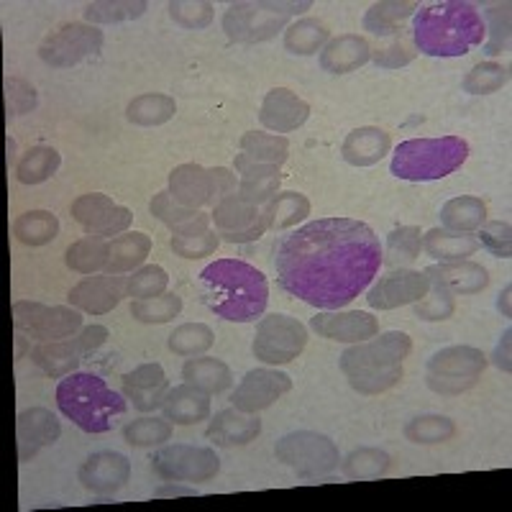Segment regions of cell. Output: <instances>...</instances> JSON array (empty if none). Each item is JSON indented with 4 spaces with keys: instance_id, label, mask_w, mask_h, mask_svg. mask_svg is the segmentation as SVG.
<instances>
[{
    "instance_id": "obj_1",
    "label": "cell",
    "mask_w": 512,
    "mask_h": 512,
    "mask_svg": "<svg viewBox=\"0 0 512 512\" xmlns=\"http://www.w3.org/2000/svg\"><path fill=\"white\" fill-rule=\"evenodd\" d=\"M277 280L320 310H338L367 290L382 267V246L367 223L320 218L287 231L272 246Z\"/></svg>"
},
{
    "instance_id": "obj_2",
    "label": "cell",
    "mask_w": 512,
    "mask_h": 512,
    "mask_svg": "<svg viewBox=\"0 0 512 512\" xmlns=\"http://www.w3.org/2000/svg\"><path fill=\"white\" fill-rule=\"evenodd\" d=\"M200 297L218 318L251 323L269 303L267 277L241 259H218L200 272Z\"/></svg>"
},
{
    "instance_id": "obj_3",
    "label": "cell",
    "mask_w": 512,
    "mask_h": 512,
    "mask_svg": "<svg viewBox=\"0 0 512 512\" xmlns=\"http://www.w3.org/2000/svg\"><path fill=\"white\" fill-rule=\"evenodd\" d=\"M487 36L482 13L472 3L446 0L420 8L413 21V44L428 57H464Z\"/></svg>"
},
{
    "instance_id": "obj_4",
    "label": "cell",
    "mask_w": 512,
    "mask_h": 512,
    "mask_svg": "<svg viewBox=\"0 0 512 512\" xmlns=\"http://www.w3.org/2000/svg\"><path fill=\"white\" fill-rule=\"evenodd\" d=\"M413 351L408 333L390 331L374 341H361L341 356V372L361 395L392 390L402 379V361Z\"/></svg>"
},
{
    "instance_id": "obj_5",
    "label": "cell",
    "mask_w": 512,
    "mask_h": 512,
    "mask_svg": "<svg viewBox=\"0 0 512 512\" xmlns=\"http://www.w3.org/2000/svg\"><path fill=\"white\" fill-rule=\"evenodd\" d=\"M57 405L85 433L113 431L116 418L128 413L126 395H118L103 377L90 372H72L59 382Z\"/></svg>"
},
{
    "instance_id": "obj_6",
    "label": "cell",
    "mask_w": 512,
    "mask_h": 512,
    "mask_svg": "<svg viewBox=\"0 0 512 512\" xmlns=\"http://www.w3.org/2000/svg\"><path fill=\"white\" fill-rule=\"evenodd\" d=\"M469 159V144L461 136L402 141L392 154L390 172L408 182H431L454 175Z\"/></svg>"
},
{
    "instance_id": "obj_7",
    "label": "cell",
    "mask_w": 512,
    "mask_h": 512,
    "mask_svg": "<svg viewBox=\"0 0 512 512\" xmlns=\"http://www.w3.org/2000/svg\"><path fill=\"white\" fill-rule=\"evenodd\" d=\"M313 3H287V0H259V3H233L223 16V31L231 41L256 44L280 34L295 13L308 11Z\"/></svg>"
},
{
    "instance_id": "obj_8",
    "label": "cell",
    "mask_w": 512,
    "mask_h": 512,
    "mask_svg": "<svg viewBox=\"0 0 512 512\" xmlns=\"http://www.w3.org/2000/svg\"><path fill=\"white\" fill-rule=\"evenodd\" d=\"M236 192V175L226 167L205 169L200 164H180L169 175V195L187 208H216L223 198Z\"/></svg>"
},
{
    "instance_id": "obj_9",
    "label": "cell",
    "mask_w": 512,
    "mask_h": 512,
    "mask_svg": "<svg viewBox=\"0 0 512 512\" xmlns=\"http://www.w3.org/2000/svg\"><path fill=\"white\" fill-rule=\"evenodd\" d=\"M274 456L285 466H290L297 477H323V474L336 472L341 464L338 446L323 433L315 431H297L287 433L277 441Z\"/></svg>"
},
{
    "instance_id": "obj_10",
    "label": "cell",
    "mask_w": 512,
    "mask_h": 512,
    "mask_svg": "<svg viewBox=\"0 0 512 512\" xmlns=\"http://www.w3.org/2000/svg\"><path fill=\"white\" fill-rule=\"evenodd\" d=\"M487 369V356L474 346H448L428 361V387L438 395L472 390Z\"/></svg>"
},
{
    "instance_id": "obj_11",
    "label": "cell",
    "mask_w": 512,
    "mask_h": 512,
    "mask_svg": "<svg viewBox=\"0 0 512 512\" xmlns=\"http://www.w3.org/2000/svg\"><path fill=\"white\" fill-rule=\"evenodd\" d=\"M308 344V331L297 318L285 313H274L259 320L254 338V356L264 364H290L303 354Z\"/></svg>"
},
{
    "instance_id": "obj_12",
    "label": "cell",
    "mask_w": 512,
    "mask_h": 512,
    "mask_svg": "<svg viewBox=\"0 0 512 512\" xmlns=\"http://www.w3.org/2000/svg\"><path fill=\"white\" fill-rule=\"evenodd\" d=\"M152 469L167 482H210L221 472V459L213 448L175 443L152 456Z\"/></svg>"
},
{
    "instance_id": "obj_13",
    "label": "cell",
    "mask_w": 512,
    "mask_h": 512,
    "mask_svg": "<svg viewBox=\"0 0 512 512\" xmlns=\"http://www.w3.org/2000/svg\"><path fill=\"white\" fill-rule=\"evenodd\" d=\"M13 326L18 336H29L36 341H62L82 328V315L64 305H41L31 300H18L13 305Z\"/></svg>"
},
{
    "instance_id": "obj_14",
    "label": "cell",
    "mask_w": 512,
    "mask_h": 512,
    "mask_svg": "<svg viewBox=\"0 0 512 512\" xmlns=\"http://www.w3.org/2000/svg\"><path fill=\"white\" fill-rule=\"evenodd\" d=\"M108 341V328L88 326L77 336L62 338V341H44L31 351L36 367H41L49 377H67L80 367V361L88 354L98 351Z\"/></svg>"
},
{
    "instance_id": "obj_15",
    "label": "cell",
    "mask_w": 512,
    "mask_h": 512,
    "mask_svg": "<svg viewBox=\"0 0 512 512\" xmlns=\"http://www.w3.org/2000/svg\"><path fill=\"white\" fill-rule=\"evenodd\" d=\"M103 41L105 36L98 26L64 24L62 29L41 41L39 57L54 70H64V67H75L82 59L98 54L103 49Z\"/></svg>"
},
{
    "instance_id": "obj_16",
    "label": "cell",
    "mask_w": 512,
    "mask_h": 512,
    "mask_svg": "<svg viewBox=\"0 0 512 512\" xmlns=\"http://www.w3.org/2000/svg\"><path fill=\"white\" fill-rule=\"evenodd\" d=\"M210 221L216 223V231L228 244H249V241L262 239L267 226H264L262 213L254 203L244 200L241 195H228L213 208Z\"/></svg>"
},
{
    "instance_id": "obj_17",
    "label": "cell",
    "mask_w": 512,
    "mask_h": 512,
    "mask_svg": "<svg viewBox=\"0 0 512 512\" xmlns=\"http://www.w3.org/2000/svg\"><path fill=\"white\" fill-rule=\"evenodd\" d=\"M72 218L82 226L88 236H118L134 221V213L123 205L113 203L108 195L88 192L72 203Z\"/></svg>"
},
{
    "instance_id": "obj_18",
    "label": "cell",
    "mask_w": 512,
    "mask_h": 512,
    "mask_svg": "<svg viewBox=\"0 0 512 512\" xmlns=\"http://www.w3.org/2000/svg\"><path fill=\"white\" fill-rule=\"evenodd\" d=\"M431 292V280L425 272L415 269H392L369 290L367 303L374 310H395L400 305H410L423 300Z\"/></svg>"
},
{
    "instance_id": "obj_19",
    "label": "cell",
    "mask_w": 512,
    "mask_h": 512,
    "mask_svg": "<svg viewBox=\"0 0 512 512\" xmlns=\"http://www.w3.org/2000/svg\"><path fill=\"white\" fill-rule=\"evenodd\" d=\"M292 390V379L277 369H254L241 379V384L233 390L231 402L236 410L244 413H259V410L272 408L274 402Z\"/></svg>"
},
{
    "instance_id": "obj_20",
    "label": "cell",
    "mask_w": 512,
    "mask_h": 512,
    "mask_svg": "<svg viewBox=\"0 0 512 512\" xmlns=\"http://www.w3.org/2000/svg\"><path fill=\"white\" fill-rule=\"evenodd\" d=\"M318 336L341 341V344H361L379 333V320L364 310H336V313H318L310 320Z\"/></svg>"
},
{
    "instance_id": "obj_21",
    "label": "cell",
    "mask_w": 512,
    "mask_h": 512,
    "mask_svg": "<svg viewBox=\"0 0 512 512\" xmlns=\"http://www.w3.org/2000/svg\"><path fill=\"white\" fill-rule=\"evenodd\" d=\"M62 436V423L57 415L47 408H29L18 413L16 438H18V459L21 464L34 459L41 448L54 446Z\"/></svg>"
},
{
    "instance_id": "obj_22",
    "label": "cell",
    "mask_w": 512,
    "mask_h": 512,
    "mask_svg": "<svg viewBox=\"0 0 512 512\" xmlns=\"http://www.w3.org/2000/svg\"><path fill=\"white\" fill-rule=\"evenodd\" d=\"M131 477V461L116 451H100L80 466L77 479L95 495H113Z\"/></svg>"
},
{
    "instance_id": "obj_23",
    "label": "cell",
    "mask_w": 512,
    "mask_h": 512,
    "mask_svg": "<svg viewBox=\"0 0 512 512\" xmlns=\"http://www.w3.org/2000/svg\"><path fill=\"white\" fill-rule=\"evenodd\" d=\"M126 295V280L118 274H103V277H85L80 285L70 290V300L77 310L90 315L111 313Z\"/></svg>"
},
{
    "instance_id": "obj_24",
    "label": "cell",
    "mask_w": 512,
    "mask_h": 512,
    "mask_svg": "<svg viewBox=\"0 0 512 512\" xmlns=\"http://www.w3.org/2000/svg\"><path fill=\"white\" fill-rule=\"evenodd\" d=\"M169 392V379L162 364H141L134 372L123 374V395L141 413L162 408Z\"/></svg>"
},
{
    "instance_id": "obj_25",
    "label": "cell",
    "mask_w": 512,
    "mask_h": 512,
    "mask_svg": "<svg viewBox=\"0 0 512 512\" xmlns=\"http://www.w3.org/2000/svg\"><path fill=\"white\" fill-rule=\"evenodd\" d=\"M308 118L310 105L287 88L269 90L262 103V113H259V121L277 134H290V131L303 126Z\"/></svg>"
},
{
    "instance_id": "obj_26",
    "label": "cell",
    "mask_w": 512,
    "mask_h": 512,
    "mask_svg": "<svg viewBox=\"0 0 512 512\" xmlns=\"http://www.w3.org/2000/svg\"><path fill=\"white\" fill-rule=\"evenodd\" d=\"M262 433V420L256 418L254 413H244V410H221L216 418L210 420L205 438L213 441L216 446L233 448V446H246Z\"/></svg>"
},
{
    "instance_id": "obj_27",
    "label": "cell",
    "mask_w": 512,
    "mask_h": 512,
    "mask_svg": "<svg viewBox=\"0 0 512 512\" xmlns=\"http://www.w3.org/2000/svg\"><path fill=\"white\" fill-rule=\"evenodd\" d=\"M152 216H157L164 226H169L172 236H195V233L210 231V213L187 208L177 203L169 192H159L149 203Z\"/></svg>"
},
{
    "instance_id": "obj_28",
    "label": "cell",
    "mask_w": 512,
    "mask_h": 512,
    "mask_svg": "<svg viewBox=\"0 0 512 512\" xmlns=\"http://www.w3.org/2000/svg\"><path fill=\"white\" fill-rule=\"evenodd\" d=\"M369 59H372L369 41L359 34H344L328 41V47L320 54V67L331 75H346L359 70Z\"/></svg>"
},
{
    "instance_id": "obj_29",
    "label": "cell",
    "mask_w": 512,
    "mask_h": 512,
    "mask_svg": "<svg viewBox=\"0 0 512 512\" xmlns=\"http://www.w3.org/2000/svg\"><path fill=\"white\" fill-rule=\"evenodd\" d=\"M428 280L446 287L451 295H477L489 285V274L482 264L474 262H446L425 269Z\"/></svg>"
},
{
    "instance_id": "obj_30",
    "label": "cell",
    "mask_w": 512,
    "mask_h": 512,
    "mask_svg": "<svg viewBox=\"0 0 512 512\" xmlns=\"http://www.w3.org/2000/svg\"><path fill=\"white\" fill-rule=\"evenodd\" d=\"M390 146L392 139L387 131L377 126H364L346 136L341 154L354 167H372V164H377L379 159L390 154Z\"/></svg>"
},
{
    "instance_id": "obj_31",
    "label": "cell",
    "mask_w": 512,
    "mask_h": 512,
    "mask_svg": "<svg viewBox=\"0 0 512 512\" xmlns=\"http://www.w3.org/2000/svg\"><path fill=\"white\" fill-rule=\"evenodd\" d=\"M162 410L169 423L195 425L210 415V397L208 392L198 390L192 384H180L167 392Z\"/></svg>"
},
{
    "instance_id": "obj_32",
    "label": "cell",
    "mask_w": 512,
    "mask_h": 512,
    "mask_svg": "<svg viewBox=\"0 0 512 512\" xmlns=\"http://www.w3.org/2000/svg\"><path fill=\"white\" fill-rule=\"evenodd\" d=\"M287 152H290V141L285 136L262 134V131H249L241 136V154L236 157V169L251 167V164H280L287 162Z\"/></svg>"
},
{
    "instance_id": "obj_33",
    "label": "cell",
    "mask_w": 512,
    "mask_h": 512,
    "mask_svg": "<svg viewBox=\"0 0 512 512\" xmlns=\"http://www.w3.org/2000/svg\"><path fill=\"white\" fill-rule=\"evenodd\" d=\"M152 251V239L146 233L134 231L123 233L118 239L108 244V262H105V272L108 274H123L134 272L136 267L144 264V259Z\"/></svg>"
},
{
    "instance_id": "obj_34",
    "label": "cell",
    "mask_w": 512,
    "mask_h": 512,
    "mask_svg": "<svg viewBox=\"0 0 512 512\" xmlns=\"http://www.w3.org/2000/svg\"><path fill=\"white\" fill-rule=\"evenodd\" d=\"M425 251L441 262H466V256H474L479 251V239L472 233L448 231V228H431L423 239Z\"/></svg>"
},
{
    "instance_id": "obj_35",
    "label": "cell",
    "mask_w": 512,
    "mask_h": 512,
    "mask_svg": "<svg viewBox=\"0 0 512 512\" xmlns=\"http://www.w3.org/2000/svg\"><path fill=\"white\" fill-rule=\"evenodd\" d=\"M182 379L198 390L208 392V395H221L231 387L233 374L228 364L213 356H203V359H187L182 367Z\"/></svg>"
},
{
    "instance_id": "obj_36",
    "label": "cell",
    "mask_w": 512,
    "mask_h": 512,
    "mask_svg": "<svg viewBox=\"0 0 512 512\" xmlns=\"http://www.w3.org/2000/svg\"><path fill=\"white\" fill-rule=\"evenodd\" d=\"M310 216V200L303 192H277L264 208L262 218L267 231H285Z\"/></svg>"
},
{
    "instance_id": "obj_37",
    "label": "cell",
    "mask_w": 512,
    "mask_h": 512,
    "mask_svg": "<svg viewBox=\"0 0 512 512\" xmlns=\"http://www.w3.org/2000/svg\"><path fill=\"white\" fill-rule=\"evenodd\" d=\"M282 185V172L280 167L274 164H251V167L241 169V180H239V192L244 200L254 205L269 203V200L277 195Z\"/></svg>"
},
{
    "instance_id": "obj_38",
    "label": "cell",
    "mask_w": 512,
    "mask_h": 512,
    "mask_svg": "<svg viewBox=\"0 0 512 512\" xmlns=\"http://www.w3.org/2000/svg\"><path fill=\"white\" fill-rule=\"evenodd\" d=\"M441 221L448 231H477V228H482L487 223V205L479 198H472V195L448 200L441 208Z\"/></svg>"
},
{
    "instance_id": "obj_39",
    "label": "cell",
    "mask_w": 512,
    "mask_h": 512,
    "mask_svg": "<svg viewBox=\"0 0 512 512\" xmlns=\"http://www.w3.org/2000/svg\"><path fill=\"white\" fill-rule=\"evenodd\" d=\"M13 236L26 246H44L59 236V218L49 210H29L13 221Z\"/></svg>"
},
{
    "instance_id": "obj_40",
    "label": "cell",
    "mask_w": 512,
    "mask_h": 512,
    "mask_svg": "<svg viewBox=\"0 0 512 512\" xmlns=\"http://www.w3.org/2000/svg\"><path fill=\"white\" fill-rule=\"evenodd\" d=\"M418 8V3H397V0L374 3L364 16V29L372 31L374 36H392L402 31V21L418 13Z\"/></svg>"
},
{
    "instance_id": "obj_41",
    "label": "cell",
    "mask_w": 512,
    "mask_h": 512,
    "mask_svg": "<svg viewBox=\"0 0 512 512\" xmlns=\"http://www.w3.org/2000/svg\"><path fill=\"white\" fill-rule=\"evenodd\" d=\"M175 111V98L162 93H146L128 103L126 118L136 126H162L175 116Z\"/></svg>"
},
{
    "instance_id": "obj_42",
    "label": "cell",
    "mask_w": 512,
    "mask_h": 512,
    "mask_svg": "<svg viewBox=\"0 0 512 512\" xmlns=\"http://www.w3.org/2000/svg\"><path fill=\"white\" fill-rule=\"evenodd\" d=\"M62 164L57 149L52 146H34L21 157L16 167V177L21 185H39V182H47Z\"/></svg>"
},
{
    "instance_id": "obj_43",
    "label": "cell",
    "mask_w": 512,
    "mask_h": 512,
    "mask_svg": "<svg viewBox=\"0 0 512 512\" xmlns=\"http://www.w3.org/2000/svg\"><path fill=\"white\" fill-rule=\"evenodd\" d=\"M64 262L72 272L93 274L98 269H105L108 262V241L103 236H85V239L75 241L64 254Z\"/></svg>"
},
{
    "instance_id": "obj_44",
    "label": "cell",
    "mask_w": 512,
    "mask_h": 512,
    "mask_svg": "<svg viewBox=\"0 0 512 512\" xmlns=\"http://www.w3.org/2000/svg\"><path fill=\"white\" fill-rule=\"evenodd\" d=\"M423 249V233L415 226H400L387 236V246L382 251V262H387L390 267H405V264H413L420 256Z\"/></svg>"
},
{
    "instance_id": "obj_45",
    "label": "cell",
    "mask_w": 512,
    "mask_h": 512,
    "mask_svg": "<svg viewBox=\"0 0 512 512\" xmlns=\"http://www.w3.org/2000/svg\"><path fill=\"white\" fill-rule=\"evenodd\" d=\"M328 36H331V31H328V26L323 21H318V18H300L297 24H292L285 31V47L292 54L308 57V54H315L323 49Z\"/></svg>"
},
{
    "instance_id": "obj_46",
    "label": "cell",
    "mask_w": 512,
    "mask_h": 512,
    "mask_svg": "<svg viewBox=\"0 0 512 512\" xmlns=\"http://www.w3.org/2000/svg\"><path fill=\"white\" fill-rule=\"evenodd\" d=\"M392 459L382 448H356L341 464L349 479H377L390 472Z\"/></svg>"
},
{
    "instance_id": "obj_47",
    "label": "cell",
    "mask_w": 512,
    "mask_h": 512,
    "mask_svg": "<svg viewBox=\"0 0 512 512\" xmlns=\"http://www.w3.org/2000/svg\"><path fill=\"white\" fill-rule=\"evenodd\" d=\"M216 336L205 323H185L169 336V351L177 356H200L213 346Z\"/></svg>"
},
{
    "instance_id": "obj_48",
    "label": "cell",
    "mask_w": 512,
    "mask_h": 512,
    "mask_svg": "<svg viewBox=\"0 0 512 512\" xmlns=\"http://www.w3.org/2000/svg\"><path fill=\"white\" fill-rule=\"evenodd\" d=\"M456 436V423L443 415H423L405 425V438L413 443H446Z\"/></svg>"
},
{
    "instance_id": "obj_49",
    "label": "cell",
    "mask_w": 512,
    "mask_h": 512,
    "mask_svg": "<svg viewBox=\"0 0 512 512\" xmlns=\"http://www.w3.org/2000/svg\"><path fill=\"white\" fill-rule=\"evenodd\" d=\"M144 0H105V3H88L85 6V18L93 24H121L131 18L144 16L146 11Z\"/></svg>"
},
{
    "instance_id": "obj_50",
    "label": "cell",
    "mask_w": 512,
    "mask_h": 512,
    "mask_svg": "<svg viewBox=\"0 0 512 512\" xmlns=\"http://www.w3.org/2000/svg\"><path fill=\"white\" fill-rule=\"evenodd\" d=\"M123 438L128 446L152 448L172 438V423L164 418H139L123 428Z\"/></svg>"
},
{
    "instance_id": "obj_51",
    "label": "cell",
    "mask_w": 512,
    "mask_h": 512,
    "mask_svg": "<svg viewBox=\"0 0 512 512\" xmlns=\"http://www.w3.org/2000/svg\"><path fill=\"white\" fill-rule=\"evenodd\" d=\"M510 82V70L505 64L497 62H479L477 67H472V72L464 77V93L472 95H489L497 93L500 88H505Z\"/></svg>"
},
{
    "instance_id": "obj_52",
    "label": "cell",
    "mask_w": 512,
    "mask_h": 512,
    "mask_svg": "<svg viewBox=\"0 0 512 512\" xmlns=\"http://www.w3.org/2000/svg\"><path fill=\"white\" fill-rule=\"evenodd\" d=\"M182 310V297L175 292H164V295L152 297V300H136L131 305V315H134L139 323H169L175 320Z\"/></svg>"
},
{
    "instance_id": "obj_53",
    "label": "cell",
    "mask_w": 512,
    "mask_h": 512,
    "mask_svg": "<svg viewBox=\"0 0 512 512\" xmlns=\"http://www.w3.org/2000/svg\"><path fill=\"white\" fill-rule=\"evenodd\" d=\"M169 285V277L159 264H149L134 272V277L126 280V295L136 297V300H152V297L164 295Z\"/></svg>"
},
{
    "instance_id": "obj_54",
    "label": "cell",
    "mask_w": 512,
    "mask_h": 512,
    "mask_svg": "<svg viewBox=\"0 0 512 512\" xmlns=\"http://www.w3.org/2000/svg\"><path fill=\"white\" fill-rule=\"evenodd\" d=\"M169 246H172V251H175L177 256H185V259H203V256H210L218 246H221V236H218V231L195 233V236H172Z\"/></svg>"
},
{
    "instance_id": "obj_55",
    "label": "cell",
    "mask_w": 512,
    "mask_h": 512,
    "mask_svg": "<svg viewBox=\"0 0 512 512\" xmlns=\"http://www.w3.org/2000/svg\"><path fill=\"white\" fill-rule=\"evenodd\" d=\"M454 310V295H451L443 285H438V282H433L431 295H425L423 300L415 303V315H418L420 320H446L454 315Z\"/></svg>"
},
{
    "instance_id": "obj_56",
    "label": "cell",
    "mask_w": 512,
    "mask_h": 512,
    "mask_svg": "<svg viewBox=\"0 0 512 512\" xmlns=\"http://www.w3.org/2000/svg\"><path fill=\"white\" fill-rule=\"evenodd\" d=\"M169 16L185 29H205L213 24V6L210 3H169Z\"/></svg>"
},
{
    "instance_id": "obj_57",
    "label": "cell",
    "mask_w": 512,
    "mask_h": 512,
    "mask_svg": "<svg viewBox=\"0 0 512 512\" xmlns=\"http://www.w3.org/2000/svg\"><path fill=\"white\" fill-rule=\"evenodd\" d=\"M479 244L484 249H489L495 256L500 259H510V251H512V228L507 221H492V223H484L479 228Z\"/></svg>"
},
{
    "instance_id": "obj_58",
    "label": "cell",
    "mask_w": 512,
    "mask_h": 512,
    "mask_svg": "<svg viewBox=\"0 0 512 512\" xmlns=\"http://www.w3.org/2000/svg\"><path fill=\"white\" fill-rule=\"evenodd\" d=\"M36 108V90L31 88L29 82L6 80V111L8 116H24V113L34 111Z\"/></svg>"
},
{
    "instance_id": "obj_59",
    "label": "cell",
    "mask_w": 512,
    "mask_h": 512,
    "mask_svg": "<svg viewBox=\"0 0 512 512\" xmlns=\"http://www.w3.org/2000/svg\"><path fill=\"white\" fill-rule=\"evenodd\" d=\"M492 13V41L487 44V54H502L510 47V8H495Z\"/></svg>"
},
{
    "instance_id": "obj_60",
    "label": "cell",
    "mask_w": 512,
    "mask_h": 512,
    "mask_svg": "<svg viewBox=\"0 0 512 512\" xmlns=\"http://www.w3.org/2000/svg\"><path fill=\"white\" fill-rule=\"evenodd\" d=\"M413 59L415 52L408 44H402V41H395L392 47L374 52V62L382 64V67H402V64H410Z\"/></svg>"
},
{
    "instance_id": "obj_61",
    "label": "cell",
    "mask_w": 512,
    "mask_h": 512,
    "mask_svg": "<svg viewBox=\"0 0 512 512\" xmlns=\"http://www.w3.org/2000/svg\"><path fill=\"white\" fill-rule=\"evenodd\" d=\"M510 336H512V331L507 328L505 336H502V341L497 344L495 356H492V359H495V367L502 369V372H510V369H512V364H510Z\"/></svg>"
},
{
    "instance_id": "obj_62",
    "label": "cell",
    "mask_w": 512,
    "mask_h": 512,
    "mask_svg": "<svg viewBox=\"0 0 512 512\" xmlns=\"http://www.w3.org/2000/svg\"><path fill=\"white\" fill-rule=\"evenodd\" d=\"M157 497H182V495H195V489L192 487H172V484H164L154 492Z\"/></svg>"
},
{
    "instance_id": "obj_63",
    "label": "cell",
    "mask_w": 512,
    "mask_h": 512,
    "mask_svg": "<svg viewBox=\"0 0 512 512\" xmlns=\"http://www.w3.org/2000/svg\"><path fill=\"white\" fill-rule=\"evenodd\" d=\"M510 292H512L510 287H505V292L500 295V308L505 315H510Z\"/></svg>"
}]
</instances>
